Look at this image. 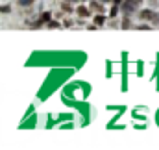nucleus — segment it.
Returning a JSON list of instances; mask_svg holds the SVG:
<instances>
[{
	"label": "nucleus",
	"mask_w": 159,
	"mask_h": 150,
	"mask_svg": "<svg viewBox=\"0 0 159 150\" xmlns=\"http://www.w3.org/2000/svg\"><path fill=\"white\" fill-rule=\"evenodd\" d=\"M156 15V11L154 9H143L141 13H139V17L143 19V21H152V17Z\"/></svg>",
	"instance_id": "obj_3"
},
{
	"label": "nucleus",
	"mask_w": 159,
	"mask_h": 150,
	"mask_svg": "<svg viewBox=\"0 0 159 150\" xmlns=\"http://www.w3.org/2000/svg\"><path fill=\"white\" fill-rule=\"evenodd\" d=\"M67 2H81V4H83L85 0H67Z\"/></svg>",
	"instance_id": "obj_16"
},
{
	"label": "nucleus",
	"mask_w": 159,
	"mask_h": 150,
	"mask_svg": "<svg viewBox=\"0 0 159 150\" xmlns=\"http://www.w3.org/2000/svg\"><path fill=\"white\" fill-rule=\"evenodd\" d=\"M117 13H119V6H117V4H113V7H111V9H109V17H111V19H113V17H115V15H117Z\"/></svg>",
	"instance_id": "obj_7"
},
{
	"label": "nucleus",
	"mask_w": 159,
	"mask_h": 150,
	"mask_svg": "<svg viewBox=\"0 0 159 150\" xmlns=\"http://www.w3.org/2000/svg\"><path fill=\"white\" fill-rule=\"evenodd\" d=\"M104 22H106V17H104V13H96V15H94V24H96V26H102Z\"/></svg>",
	"instance_id": "obj_5"
},
{
	"label": "nucleus",
	"mask_w": 159,
	"mask_h": 150,
	"mask_svg": "<svg viewBox=\"0 0 159 150\" xmlns=\"http://www.w3.org/2000/svg\"><path fill=\"white\" fill-rule=\"evenodd\" d=\"M50 19H52V15H50V11H44V13L41 15V21H43V22H48Z\"/></svg>",
	"instance_id": "obj_8"
},
{
	"label": "nucleus",
	"mask_w": 159,
	"mask_h": 150,
	"mask_svg": "<svg viewBox=\"0 0 159 150\" xmlns=\"http://www.w3.org/2000/svg\"><path fill=\"white\" fill-rule=\"evenodd\" d=\"M72 24H74V22H72V21H65V22H63V24H61V26H67V28H69V26H72Z\"/></svg>",
	"instance_id": "obj_14"
},
{
	"label": "nucleus",
	"mask_w": 159,
	"mask_h": 150,
	"mask_svg": "<svg viewBox=\"0 0 159 150\" xmlns=\"http://www.w3.org/2000/svg\"><path fill=\"white\" fill-rule=\"evenodd\" d=\"M129 24H131V22H129V19H128V17H124V21H122V28H124V30H128V28H129Z\"/></svg>",
	"instance_id": "obj_10"
},
{
	"label": "nucleus",
	"mask_w": 159,
	"mask_h": 150,
	"mask_svg": "<svg viewBox=\"0 0 159 150\" xmlns=\"http://www.w3.org/2000/svg\"><path fill=\"white\" fill-rule=\"evenodd\" d=\"M61 9H63L65 13H72V11H74V9H72V6H70L69 2H63V4H61Z\"/></svg>",
	"instance_id": "obj_6"
},
{
	"label": "nucleus",
	"mask_w": 159,
	"mask_h": 150,
	"mask_svg": "<svg viewBox=\"0 0 159 150\" xmlns=\"http://www.w3.org/2000/svg\"><path fill=\"white\" fill-rule=\"evenodd\" d=\"M150 6L152 7H157V0H150Z\"/></svg>",
	"instance_id": "obj_15"
},
{
	"label": "nucleus",
	"mask_w": 159,
	"mask_h": 150,
	"mask_svg": "<svg viewBox=\"0 0 159 150\" xmlns=\"http://www.w3.org/2000/svg\"><path fill=\"white\" fill-rule=\"evenodd\" d=\"M104 2H111V0H104Z\"/></svg>",
	"instance_id": "obj_18"
},
{
	"label": "nucleus",
	"mask_w": 159,
	"mask_h": 150,
	"mask_svg": "<svg viewBox=\"0 0 159 150\" xmlns=\"http://www.w3.org/2000/svg\"><path fill=\"white\" fill-rule=\"evenodd\" d=\"M137 30H152V26H146V24H141V26H137Z\"/></svg>",
	"instance_id": "obj_13"
},
{
	"label": "nucleus",
	"mask_w": 159,
	"mask_h": 150,
	"mask_svg": "<svg viewBox=\"0 0 159 150\" xmlns=\"http://www.w3.org/2000/svg\"><path fill=\"white\" fill-rule=\"evenodd\" d=\"M76 13H78V17H80V19H85V17H89V15H91V9H89L87 6L80 4L78 7H76Z\"/></svg>",
	"instance_id": "obj_2"
},
{
	"label": "nucleus",
	"mask_w": 159,
	"mask_h": 150,
	"mask_svg": "<svg viewBox=\"0 0 159 150\" xmlns=\"http://www.w3.org/2000/svg\"><path fill=\"white\" fill-rule=\"evenodd\" d=\"M141 2H143V0H122L120 4H122V11H124V15L133 13V11L141 6Z\"/></svg>",
	"instance_id": "obj_1"
},
{
	"label": "nucleus",
	"mask_w": 159,
	"mask_h": 150,
	"mask_svg": "<svg viewBox=\"0 0 159 150\" xmlns=\"http://www.w3.org/2000/svg\"><path fill=\"white\" fill-rule=\"evenodd\" d=\"M89 9H91V11H94V13H104V11H106V9H104V6H102L100 2H96V0H94V2H91V7H89Z\"/></svg>",
	"instance_id": "obj_4"
},
{
	"label": "nucleus",
	"mask_w": 159,
	"mask_h": 150,
	"mask_svg": "<svg viewBox=\"0 0 159 150\" xmlns=\"http://www.w3.org/2000/svg\"><path fill=\"white\" fill-rule=\"evenodd\" d=\"M19 4L20 6H30V4H34V0H19Z\"/></svg>",
	"instance_id": "obj_12"
},
{
	"label": "nucleus",
	"mask_w": 159,
	"mask_h": 150,
	"mask_svg": "<svg viewBox=\"0 0 159 150\" xmlns=\"http://www.w3.org/2000/svg\"><path fill=\"white\" fill-rule=\"evenodd\" d=\"M120 2H122V0H113V4H117V6H120Z\"/></svg>",
	"instance_id": "obj_17"
},
{
	"label": "nucleus",
	"mask_w": 159,
	"mask_h": 150,
	"mask_svg": "<svg viewBox=\"0 0 159 150\" xmlns=\"http://www.w3.org/2000/svg\"><path fill=\"white\" fill-rule=\"evenodd\" d=\"M46 26H48V28H61V24H59V22H56V21H52V19L46 22Z\"/></svg>",
	"instance_id": "obj_9"
},
{
	"label": "nucleus",
	"mask_w": 159,
	"mask_h": 150,
	"mask_svg": "<svg viewBox=\"0 0 159 150\" xmlns=\"http://www.w3.org/2000/svg\"><path fill=\"white\" fill-rule=\"evenodd\" d=\"M0 11H2V13H9L11 7H9V6H0Z\"/></svg>",
	"instance_id": "obj_11"
}]
</instances>
